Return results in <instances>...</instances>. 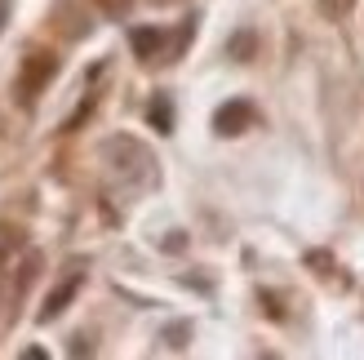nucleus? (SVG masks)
Returning a JSON list of instances; mask_svg holds the SVG:
<instances>
[{"label":"nucleus","instance_id":"nucleus-4","mask_svg":"<svg viewBox=\"0 0 364 360\" xmlns=\"http://www.w3.org/2000/svg\"><path fill=\"white\" fill-rule=\"evenodd\" d=\"M80 280H85L80 272H71V276H67V280L58 285V290H53V294L45 298V307H41V320H53V316H58V312H67V302L76 298V290H80Z\"/></svg>","mask_w":364,"mask_h":360},{"label":"nucleus","instance_id":"nucleus-3","mask_svg":"<svg viewBox=\"0 0 364 360\" xmlns=\"http://www.w3.org/2000/svg\"><path fill=\"white\" fill-rule=\"evenodd\" d=\"M129 41H134V53H138L142 63L165 58V31H160V27H138V31L129 36Z\"/></svg>","mask_w":364,"mask_h":360},{"label":"nucleus","instance_id":"nucleus-2","mask_svg":"<svg viewBox=\"0 0 364 360\" xmlns=\"http://www.w3.org/2000/svg\"><path fill=\"white\" fill-rule=\"evenodd\" d=\"M253 120H258V112H253L249 102H227V107H218V116H213V129L223 134V138H231V134H245Z\"/></svg>","mask_w":364,"mask_h":360},{"label":"nucleus","instance_id":"nucleus-5","mask_svg":"<svg viewBox=\"0 0 364 360\" xmlns=\"http://www.w3.org/2000/svg\"><path fill=\"white\" fill-rule=\"evenodd\" d=\"M23 245V236H18V227H9V223H0V263L5 258H14V249Z\"/></svg>","mask_w":364,"mask_h":360},{"label":"nucleus","instance_id":"nucleus-8","mask_svg":"<svg viewBox=\"0 0 364 360\" xmlns=\"http://www.w3.org/2000/svg\"><path fill=\"white\" fill-rule=\"evenodd\" d=\"M253 49V41H249V36H240V41H231V53H249Z\"/></svg>","mask_w":364,"mask_h":360},{"label":"nucleus","instance_id":"nucleus-7","mask_svg":"<svg viewBox=\"0 0 364 360\" xmlns=\"http://www.w3.org/2000/svg\"><path fill=\"white\" fill-rule=\"evenodd\" d=\"M102 5H107V14H124V9H129V0H102Z\"/></svg>","mask_w":364,"mask_h":360},{"label":"nucleus","instance_id":"nucleus-6","mask_svg":"<svg viewBox=\"0 0 364 360\" xmlns=\"http://www.w3.org/2000/svg\"><path fill=\"white\" fill-rule=\"evenodd\" d=\"M151 125H160V129L169 134V125H173V112H169V102H151Z\"/></svg>","mask_w":364,"mask_h":360},{"label":"nucleus","instance_id":"nucleus-9","mask_svg":"<svg viewBox=\"0 0 364 360\" xmlns=\"http://www.w3.org/2000/svg\"><path fill=\"white\" fill-rule=\"evenodd\" d=\"M156 5H173V0H156Z\"/></svg>","mask_w":364,"mask_h":360},{"label":"nucleus","instance_id":"nucleus-1","mask_svg":"<svg viewBox=\"0 0 364 360\" xmlns=\"http://www.w3.org/2000/svg\"><path fill=\"white\" fill-rule=\"evenodd\" d=\"M58 76V53L49 49H31L23 67H18V80H14V94H18V107H36V98L49 89V80Z\"/></svg>","mask_w":364,"mask_h":360}]
</instances>
